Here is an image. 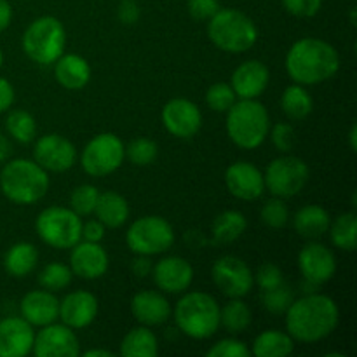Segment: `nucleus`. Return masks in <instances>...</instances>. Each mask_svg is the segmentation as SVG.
Instances as JSON below:
<instances>
[{
	"mask_svg": "<svg viewBox=\"0 0 357 357\" xmlns=\"http://www.w3.org/2000/svg\"><path fill=\"white\" fill-rule=\"evenodd\" d=\"M126 159V145L114 132H101L84 146L80 164L89 176L103 178L115 173Z\"/></svg>",
	"mask_w": 357,
	"mask_h": 357,
	"instance_id": "nucleus-11",
	"label": "nucleus"
},
{
	"mask_svg": "<svg viewBox=\"0 0 357 357\" xmlns=\"http://www.w3.org/2000/svg\"><path fill=\"white\" fill-rule=\"evenodd\" d=\"M117 17L121 23L128 24V26L138 23L139 7H138V3H136V0H122L121 6H119V10H117Z\"/></svg>",
	"mask_w": 357,
	"mask_h": 357,
	"instance_id": "nucleus-47",
	"label": "nucleus"
},
{
	"mask_svg": "<svg viewBox=\"0 0 357 357\" xmlns=\"http://www.w3.org/2000/svg\"><path fill=\"white\" fill-rule=\"evenodd\" d=\"M281 108L284 115L291 121H303L314 110V100L305 86L293 84L284 89L281 96Z\"/></svg>",
	"mask_w": 357,
	"mask_h": 357,
	"instance_id": "nucleus-32",
	"label": "nucleus"
},
{
	"mask_svg": "<svg viewBox=\"0 0 357 357\" xmlns=\"http://www.w3.org/2000/svg\"><path fill=\"white\" fill-rule=\"evenodd\" d=\"M310 169L307 162L295 155H282L272 160L264 173L265 190L274 197L291 199L305 188Z\"/></svg>",
	"mask_w": 357,
	"mask_h": 357,
	"instance_id": "nucleus-10",
	"label": "nucleus"
},
{
	"mask_svg": "<svg viewBox=\"0 0 357 357\" xmlns=\"http://www.w3.org/2000/svg\"><path fill=\"white\" fill-rule=\"evenodd\" d=\"M330 213L317 204L303 206L293 218V227L303 239H317V237L324 236L330 229Z\"/></svg>",
	"mask_w": 357,
	"mask_h": 357,
	"instance_id": "nucleus-27",
	"label": "nucleus"
},
{
	"mask_svg": "<svg viewBox=\"0 0 357 357\" xmlns=\"http://www.w3.org/2000/svg\"><path fill=\"white\" fill-rule=\"evenodd\" d=\"M94 215L107 229H119L129 218V202L117 192H100Z\"/></svg>",
	"mask_w": 357,
	"mask_h": 357,
	"instance_id": "nucleus-28",
	"label": "nucleus"
},
{
	"mask_svg": "<svg viewBox=\"0 0 357 357\" xmlns=\"http://www.w3.org/2000/svg\"><path fill=\"white\" fill-rule=\"evenodd\" d=\"M351 23H352V26H356V7H352V10H351Z\"/></svg>",
	"mask_w": 357,
	"mask_h": 357,
	"instance_id": "nucleus-55",
	"label": "nucleus"
},
{
	"mask_svg": "<svg viewBox=\"0 0 357 357\" xmlns=\"http://www.w3.org/2000/svg\"><path fill=\"white\" fill-rule=\"evenodd\" d=\"M23 51L37 65H54L65 52V24L54 16H40L28 24L23 33Z\"/></svg>",
	"mask_w": 357,
	"mask_h": 357,
	"instance_id": "nucleus-7",
	"label": "nucleus"
},
{
	"mask_svg": "<svg viewBox=\"0 0 357 357\" xmlns=\"http://www.w3.org/2000/svg\"><path fill=\"white\" fill-rule=\"evenodd\" d=\"M13 21V7L7 0H0V31L7 30Z\"/></svg>",
	"mask_w": 357,
	"mask_h": 357,
	"instance_id": "nucleus-50",
	"label": "nucleus"
},
{
	"mask_svg": "<svg viewBox=\"0 0 357 357\" xmlns=\"http://www.w3.org/2000/svg\"><path fill=\"white\" fill-rule=\"evenodd\" d=\"M248 229L246 216L236 209H227L220 213L211 225L213 241L218 244H230L239 239Z\"/></svg>",
	"mask_w": 357,
	"mask_h": 357,
	"instance_id": "nucleus-31",
	"label": "nucleus"
},
{
	"mask_svg": "<svg viewBox=\"0 0 357 357\" xmlns=\"http://www.w3.org/2000/svg\"><path fill=\"white\" fill-rule=\"evenodd\" d=\"M169 300L162 295V291L145 289L136 293L131 298V314L143 326H159L171 317Z\"/></svg>",
	"mask_w": 357,
	"mask_h": 357,
	"instance_id": "nucleus-24",
	"label": "nucleus"
},
{
	"mask_svg": "<svg viewBox=\"0 0 357 357\" xmlns=\"http://www.w3.org/2000/svg\"><path fill=\"white\" fill-rule=\"evenodd\" d=\"M21 317L31 326H47L56 323L59 317V300L49 289H33L28 291L20 302Z\"/></svg>",
	"mask_w": 357,
	"mask_h": 357,
	"instance_id": "nucleus-23",
	"label": "nucleus"
},
{
	"mask_svg": "<svg viewBox=\"0 0 357 357\" xmlns=\"http://www.w3.org/2000/svg\"><path fill=\"white\" fill-rule=\"evenodd\" d=\"M35 230L42 243L54 250H72L82 241V220L72 208L49 206L35 220Z\"/></svg>",
	"mask_w": 357,
	"mask_h": 357,
	"instance_id": "nucleus-8",
	"label": "nucleus"
},
{
	"mask_svg": "<svg viewBox=\"0 0 357 357\" xmlns=\"http://www.w3.org/2000/svg\"><path fill=\"white\" fill-rule=\"evenodd\" d=\"M298 268L303 279L314 286L331 281L337 274V258L333 251L321 243H309L298 253Z\"/></svg>",
	"mask_w": 357,
	"mask_h": 357,
	"instance_id": "nucleus-16",
	"label": "nucleus"
},
{
	"mask_svg": "<svg viewBox=\"0 0 357 357\" xmlns=\"http://www.w3.org/2000/svg\"><path fill=\"white\" fill-rule=\"evenodd\" d=\"M84 357H114L115 352L108 351V349H89V351L82 352Z\"/></svg>",
	"mask_w": 357,
	"mask_h": 357,
	"instance_id": "nucleus-53",
	"label": "nucleus"
},
{
	"mask_svg": "<svg viewBox=\"0 0 357 357\" xmlns=\"http://www.w3.org/2000/svg\"><path fill=\"white\" fill-rule=\"evenodd\" d=\"M225 128L234 145L244 150H255L267 139L271 117L260 101L239 100L227 110Z\"/></svg>",
	"mask_w": 357,
	"mask_h": 357,
	"instance_id": "nucleus-5",
	"label": "nucleus"
},
{
	"mask_svg": "<svg viewBox=\"0 0 357 357\" xmlns=\"http://www.w3.org/2000/svg\"><path fill=\"white\" fill-rule=\"evenodd\" d=\"M38 264V250L35 244L21 241L13 244L3 255V271L10 278H26L35 271Z\"/></svg>",
	"mask_w": 357,
	"mask_h": 357,
	"instance_id": "nucleus-26",
	"label": "nucleus"
},
{
	"mask_svg": "<svg viewBox=\"0 0 357 357\" xmlns=\"http://www.w3.org/2000/svg\"><path fill=\"white\" fill-rule=\"evenodd\" d=\"M105 232H107V227H105L98 218L82 223V241L101 243L105 237Z\"/></svg>",
	"mask_w": 357,
	"mask_h": 357,
	"instance_id": "nucleus-48",
	"label": "nucleus"
},
{
	"mask_svg": "<svg viewBox=\"0 0 357 357\" xmlns=\"http://www.w3.org/2000/svg\"><path fill=\"white\" fill-rule=\"evenodd\" d=\"M330 236L335 246L344 251H356L357 248V216L354 211L344 213L330 223Z\"/></svg>",
	"mask_w": 357,
	"mask_h": 357,
	"instance_id": "nucleus-34",
	"label": "nucleus"
},
{
	"mask_svg": "<svg viewBox=\"0 0 357 357\" xmlns=\"http://www.w3.org/2000/svg\"><path fill=\"white\" fill-rule=\"evenodd\" d=\"M162 124L174 138L188 139L202 128V112L194 101L187 98H173L162 107Z\"/></svg>",
	"mask_w": 357,
	"mask_h": 357,
	"instance_id": "nucleus-14",
	"label": "nucleus"
},
{
	"mask_svg": "<svg viewBox=\"0 0 357 357\" xmlns=\"http://www.w3.org/2000/svg\"><path fill=\"white\" fill-rule=\"evenodd\" d=\"M349 146H351L352 152L357 150V126L352 124L351 131H349Z\"/></svg>",
	"mask_w": 357,
	"mask_h": 357,
	"instance_id": "nucleus-54",
	"label": "nucleus"
},
{
	"mask_svg": "<svg viewBox=\"0 0 357 357\" xmlns=\"http://www.w3.org/2000/svg\"><path fill=\"white\" fill-rule=\"evenodd\" d=\"M286 330L295 342L316 344L324 340L337 330L340 323V310L331 296L321 293H307L293 300L286 310Z\"/></svg>",
	"mask_w": 357,
	"mask_h": 357,
	"instance_id": "nucleus-1",
	"label": "nucleus"
},
{
	"mask_svg": "<svg viewBox=\"0 0 357 357\" xmlns=\"http://www.w3.org/2000/svg\"><path fill=\"white\" fill-rule=\"evenodd\" d=\"M268 136H271L275 149L282 153H289L293 150V146H295V129H293V126L289 122H278L274 128L271 126Z\"/></svg>",
	"mask_w": 357,
	"mask_h": 357,
	"instance_id": "nucleus-42",
	"label": "nucleus"
},
{
	"mask_svg": "<svg viewBox=\"0 0 357 357\" xmlns=\"http://www.w3.org/2000/svg\"><path fill=\"white\" fill-rule=\"evenodd\" d=\"M152 278L162 293L180 295L194 281V267L183 257H166L152 267Z\"/></svg>",
	"mask_w": 357,
	"mask_h": 357,
	"instance_id": "nucleus-18",
	"label": "nucleus"
},
{
	"mask_svg": "<svg viewBox=\"0 0 357 357\" xmlns=\"http://www.w3.org/2000/svg\"><path fill=\"white\" fill-rule=\"evenodd\" d=\"M293 300H295V295H293L291 288L286 282L278 286V288L264 291V295H261V303H264L265 310H268L271 314H275V316L284 314L293 303Z\"/></svg>",
	"mask_w": 357,
	"mask_h": 357,
	"instance_id": "nucleus-40",
	"label": "nucleus"
},
{
	"mask_svg": "<svg viewBox=\"0 0 357 357\" xmlns=\"http://www.w3.org/2000/svg\"><path fill=\"white\" fill-rule=\"evenodd\" d=\"M9 153H10L9 139H7L6 136L0 132V162H3V160L7 159V157H9Z\"/></svg>",
	"mask_w": 357,
	"mask_h": 357,
	"instance_id": "nucleus-52",
	"label": "nucleus"
},
{
	"mask_svg": "<svg viewBox=\"0 0 357 357\" xmlns=\"http://www.w3.org/2000/svg\"><path fill=\"white\" fill-rule=\"evenodd\" d=\"M208 37L220 51L243 54L258 40V28L246 13L239 9H222L208 21Z\"/></svg>",
	"mask_w": 357,
	"mask_h": 357,
	"instance_id": "nucleus-6",
	"label": "nucleus"
},
{
	"mask_svg": "<svg viewBox=\"0 0 357 357\" xmlns=\"http://www.w3.org/2000/svg\"><path fill=\"white\" fill-rule=\"evenodd\" d=\"M251 356L255 357H284L293 354L295 351V340L288 331L267 330L261 331L253 342L250 349Z\"/></svg>",
	"mask_w": 357,
	"mask_h": 357,
	"instance_id": "nucleus-29",
	"label": "nucleus"
},
{
	"mask_svg": "<svg viewBox=\"0 0 357 357\" xmlns=\"http://www.w3.org/2000/svg\"><path fill=\"white\" fill-rule=\"evenodd\" d=\"M218 0H188L187 9L194 20L209 21L220 10Z\"/></svg>",
	"mask_w": 357,
	"mask_h": 357,
	"instance_id": "nucleus-46",
	"label": "nucleus"
},
{
	"mask_svg": "<svg viewBox=\"0 0 357 357\" xmlns=\"http://www.w3.org/2000/svg\"><path fill=\"white\" fill-rule=\"evenodd\" d=\"M211 278L227 298H243L255 286V275L250 265L232 255L218 258L213 264Z\"/></svg>",
	"mask_w": 357,
	"mask_h": 357,
	"instance_id": "nucleus-12",
	"label": "nucleus"
},
{
	"mask_svg": "<svg viewBox=\"0 0 357 357\" xmlns=\"http://www.w3.org/2000/svg\"><path fill=\"white\" fill-rule=\"evenodd\" d=\"M340 70V54L330 42L316 37L296 40L286 54V72L300 86H317Z\"/></svg>",
	"mask_w": 357,
	"mask_h": 357,
	"instance_id": "nucleus-2",
	"label": "nucleus"
},
{
	"mask_svg": "<svg viewBox=\"0 0 357 357\" xmlns=\"http://www.w3.org/2000/svg\"><path fill=\"white\" fill-rule=\"evenodd\" d=\"M31 352L37 357H77L80 354V342L75 330L63 323H51L35 333Z\"/></svg>",
	"mask_w": 357,
	"mask_h": 357,
	"instance_id": "nucleus-15",
	"label": "nucleus"
},
{
	"mask_svg": "<svg viewBox=\"0 0 357 357\" xmlns=\"http://www.w3.org/2000/svg\"><path fill=\"white\" fill-rule=\"evenodd\" d=\"M126 157H128L129 162H132L135 166H150V164L155 162L157 157H159V146H157V143L150 138H136L126 146Z\"/></svg>",
	"mask_w": 357,
	"mask_h": 357,
	"instance_id": "nucleus-37",
	"label": "nucleus"
},
{
	"mask_svg": "<svg viewBox=\"0 0 357 357\" xmlns=\"http://www.w3.org/2000/svg\"><path fill=\"white\" fill-rule=\"evenodd\" d=\"M49 185L51 180L47 171L35 160H9L0 171V192L14 204H35L45 197Z\"/></svg>",
	"mask_w": 357,
	"mask_h": 357,
	"instance_id": "nucleus-3",
	"label": "nucleus"
},
{
	"mask_svg": "<svg viewBox=\"0 0 357 357\" xmlns=\"http://www.w3.org/2000/svg\"><path fill=\"white\" fill-rule=\"evenodd\" d=\"M98 310H100V305H98L96 296L86 289H77L59 300L58 319H61V323L72 330H84L93 324Z\"/></svg>",
	"mask_w": 357,
	"mask_h": 357,
	"instance_id": "nucleus-20",
	"label": "nucleus"
},
{
	"mask_svg": "<svg viewBox=\"0 0 357 357\" xmlns=\"http://www.w3.org/2000/svg\"><path fill=\"white\" fill-rule=\"evenodd\" d=\"M236 101V93H234L232 86L227 82L213 84L208 89V93H206V103H208V107L211 108L213 112H220V114H222V112L227 114V110H229Z\"/></svg>",
	"mask_w": 357,
	"mask_h": 357,
	"instance_id": "nucleus-41",
	"label": "nucleus"
},
{
	"mask_svg": "<svg viewBox=\"0 0 357 357\" xmlns=\"http://www.w3.org/2000/svg\"><path fill=\"white\" fill-rule=\"evenodd\" d=\"M98 197H100V190L94 185H80L70 195V208L77 213L79 216L93 215L94 208H96Z\"/></svg>",
	"mask_w": 357,
	"mask_h": 357,
	"instance_id": "nucleus-38",
	"label": "nucleus"
},
{
	"mask_svg": "<svg viewBox=\"0 0 357 357\" xmlns=\"http://www.w3.org/2000/svg\"><path fill=\"white\" fill-rule=\"evenodd\" d=\"M208 357H250L251 351L246 347V344L237 338H223L218 344L213 345L208 352Z\"/></svg>",
	"mask_w": 357,
	"mask_h": 357,
	"instance_id": "nucleus-43",
	"label": "nucleus"
},
{
	"mask_svg": "<svg viewBox=\"0 0 357 357\" xmlns=\"http://www.w3.org/2000/svg\"><path fill=\"white\" fill-rule=\"evenodd\" d=\"M3 65V54H2V49H0V68H2Z\"/></svg>",
	"mask_w": 357,
	"mask_h": 357,
	"instance_id": "nucleus-56",
	"label": "nucleus"
},
{
	"mask_svg": "<svg viewBox=\"0 0 357 357\" xmlns=\"http://www.w3.org/2000/svg\"><path fill=\"white\" fill-rule=\"evenodd\" d=\"M35 330L23 317L0 319V357H26L33 349Z\"/></svg>",
	"mask_w": 357,
	"mask_h": 357,
	"instance_id": "nucleus-21",
	"label": "nucleus"
},
{
	"mask_svg": "<svg viewBox=\"0 0 357 357\" xmlns=\"http://www.w3.org/2000/svg\"><path fill=\"white\" fill-rule=\"evenodd\" d=\"M260 218L271 229H282L288 225L289 220V209L286 206L284 199L281 197H272L261 206L260 209Z\"/></svg>",
	"mask_w": 357,
	"mask_h": 357,
	"instance_id": "nucleus-39",
	"label": "nucleus"
},
{
	"mask_svg": "<svg viewBox=\"0 0 357 357\" xmlns=\"http://www.w3.org/2000/svg\"><path fill=\"white\" fill-rule=\"evenodd\" d=\"M171 314L178 330L194 340H208L220 328V305L209 293H185Z\"/></svg>",
	"mask_w": 357,
	"mask_h": 357,
	"instance_id": "nucleus-4",
	"label": "nucleus"
},
{
	"mask_svg": "<svg viewBox=\"0 0 357 357\" xmlns=\"http://www.w3.org/2000/svg\"><path fill=\"white\" fill-rule=\"evenodd\" d=\"M126 244L129 251L142 257L162 255L174 244L173 225L162 216H142L126 232Z\"/></svg>",
	"mask_w": 357,
	"mask_h": 357,
	"instance_id": "nucleus-9",
	"label": "nucleus"
},
{
	"mask_svg": "<svg viewBox=\"0 0 357 357\" xmlns=\"http://www.w3.org/2000/svg\"><path fill=\"white\" fill-rule=\"evenodd\" d=\"M255 275V282L258 284V288L261 291H268V289H274L278 286L284 284V275L282 271L274 264H264L258 267L257 274Z\"/></svg>",
	"mask_w": 357,
	"mask_h": 357,
	"instance_id": "nucleus-44",
	"label": "nucleus"
},
{
	"mask_svg": "<svg viewBox=\"0 0 357 357\" xmlns=\"http://www.w3.org/2000/svg\"><path fill=\"white\" fill-rule=\"evenodd\" d=\"M251 321H253L251 309L241 298H230V302H227V305L220 309V326H223L225 331L232 335L246 331Z\"/></svg>",
	"mask_w": 357,
	"mask_h": 357,
	"instance_id": "nucleus-33",
	"label": "nucleus"
},
{
	"mask_svg": "<svg viewBox=\"0 0 357 357\" xmlns=\"http://www.w3.org/2000/svg\"><path fill=\"white\" fill-rule=\"evenodd\" d=\"M33 160L47 173H65L77 162V149L70 139L58 132L44 135L37 139Z\"/></svg>",
	"mask_w": 357,
	"mask_h": 357,
	"instance_id": "nucleus-13",
	"label": "nucleus"
},
{
	"mask_svg": "<svg viewBox=\"0 0 357 357\" xmlns=\"http://www.w3.org/2000/svg\"><path fill=\"white\" fill-rule=\"evenodd\" d=\"M70 268L72 274L86 281H94L107 274L110 267V258L107 250L100 243L79 241L70 253Z\"/></svg>",
	"mask_w": 357,
	"mask_h": 357,
	"instance_id": "nucleus-17",
	"label": "nucleus"
},
{
	"mask_svg": "<svg viewBox=\"0 0 357 357\" xmlns=\"http://www.w3.org/2000/svg\"><path fill=\"white\" fill-rule=\"evenodd\" d=\"M93 70L86 58L79 54L63 52L54 61V77L61 87L68 91H79L89 84Z\"/></svg>",
	"mask_w": 357,
	"mask_h": 357,
	"instance_id": "nucleus-25",
	"label": "nucleus"
},
{
	"mask_svg": "<svg viewBox=\"0 0 357 357\" xmlns=\"http://www.w3.org/2000/svg\"><path fill=\"white\" fill-rule=\"evenodd\" d=\"M225 185L239 201H257L265 192L264 173L246 160H237L227 167Z\"/></svg>",
	"mask_w": 357,
	"mask_h": 357,
	"instance_id": "nucleus-19",
	"label": "nucleus"
},
{
	"mask_svg": "<svg viewBox=\"0 0 357 357\" xmlns=\"http://www.w3.org/2000/svg\"><path fill=\"white\" fill-rule=\"evenodd\" d=\"M72 268L59 261L47 264L40 272H38V284L49 291H61L72 284Z\"/></svg>",
	"mask_w": 357,
	"mask_h": 357,
	"instance_id": "nucleus-36",
	"label": "nucleus"
},
{
	"mask_svg": "<svg viewBox=\"0 0 357 357\" xmlns=\"http://www.w3.org/2000/svg\"><path fill=\"white\" fill-rule=\"evenodd\" d=\"M121 352L124 357H157L159 340L149 326L132 328L121 342Z\"/></svg>",
	"mask_w": 357,
	"mask_h": 357,
	"instance_id": "nucleus-30",
	"label": "nucleus"
},
{
	"mask_svg": "<svg viewBox=\"0 0 357 357\" xmlns=\"http://www.w3.org/2000/svg\"><path fill=\"white\" fill-rule=\"evenodd\" d=\"M286 13L295 17H314L323 7V0H281Z\"/></svg>",
	"mask_w": 357,
	"mask_h": 357,
	"instance_id": "nucleus-45",
	"label": "nucleus"
},
{
	"mask_svg": "<svg viewBox=\"0 0 357 357\" xmlns=\"http://www.w3.org/2000/svg\"><path fill=\"white\" fill-rule=\"evenodd\" d=\"M6 129L17 143H31L37 138V122L35 117L26 110L9 112L6 119Z\"/></svg>",
	"mask_w": 357,
	"mask_h": 357,
	"instance_id": "nucleus-35",
	"label": "nucleus"
},
{
	"mask_svg": "<svg viewBox=\"0 0 357 357\" xmlns=\"http://www.w3.org/2000/svg\"><path fill=\"white\" fill-rule=\"evenodd\" d=\"M268 80H271V72L267 65L258 59H248L234 70L230 86L239 100H257L265 93Z\"/></svg>",
	"mask_w": 357,
	"mask_h": 357,
	"instance_id": "nucleus-22",
	"label": "nucleus"
},
{
	"mask_svg": "<svg viewBox=\"0 0 357 357\" xmlns=\"http://www.w3.org/2000/svg\"><path fill=\"white\" fill-rule=\"evenodd\" d=\"M139 258H136L135 264H132V272H135L138 278H145L146 274H150L152 272V264H150L149 257H142V255H138Z\"/></svg>",
	"mask_w": 357,
	"mask_h": 357,
	"instance_id": "nucleus-51",
	"label": "nucleus"
},
{
	"mask_svg": "<svg viewBox=\"0 0 357 357\" xmlns=\"http://www.w3.org/2000/svg\"><path fill=\"white\" fill-rule=\"evenodd\" d=\"M14 103V87L7 79L0 77V114L9 110Z\"/></svg>",
	"mask_w": 357,
	"mask_h": 357,
	"instance_id": "nucleus-49",
	"label": "nucleus"
}]
</instances>
